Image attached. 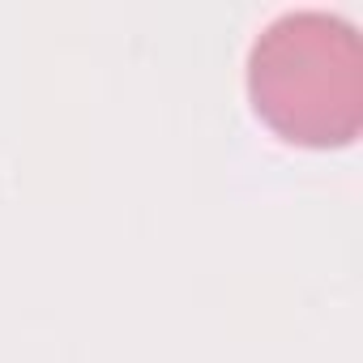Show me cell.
Here are the masks:
<instances>
[{"label": "cell", "mask_w": 363, "mask_h": 363, "mask_svg": "<svg viewBox=\"0 0 363 363\" xmlns=\"http://www.w3.org/2000/svg\"><path fill=\"white\" fill-rule=\"evenodd\" d=\"M257 116L312 150L350 145L363 128V48L350 22L303 9L261 30L248 56Z\"/></svg>", "instance_id": "1"}]
</instances>
